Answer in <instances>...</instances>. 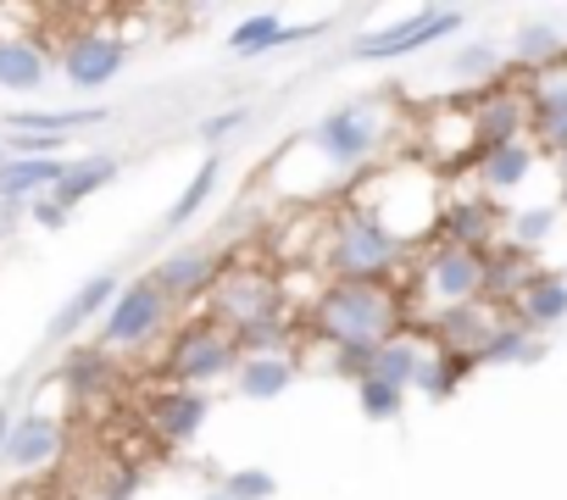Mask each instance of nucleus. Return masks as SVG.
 <instances>
[{"label": "nucleus", "mask_w": 567, "mask_h": 500, "mask_svg": "<svg viewBox=\"0 0 567 500\" xmlns=\"http://www.w3.org/2000/svg\"><path fill=\"white\" fill-rule=\"evenodd\" d=\"M528 273H534V268H528L523 250H512V244H506V250H489V257H484V301H489V306H512Z\"/></svg>", "instance_id": "cd10ccee"}, {"label": "nucleus", "mask_w": 567, "mask_h": 500, "mask_svg": "<svg viewBox=\"0 0 567 500\" xmlns=\"http://www.w3.org/2000/svg\"><path fill=\"white\" fill-rule=\"evenodd\" d=\"M451 79H484V84H495V79H501V51L467 40V45L456 51V62H451Z\"/></svg>", "instance_id": "f704fd0d"}, {"label": "nucleus", "mask_w": 567, "mask_h": 500, "mask_svg": "<svg viewBox=\"0 0 567 500\" xmlns=\"http://www.w3.org/2000/svg\"><path fill=\"white\" fill-rule=\"evenodd\" d=\"M234 384H239L245 400H278L296 384V356H239Z\"/></svg>", "instance_id": "4be33fe9"}, {"label": "nucleus", "mask_w": 567, "mask_h": 500, "mask_svg": "<svg viewBox=\"0 0 567 500\" xmlns=\"http://www.w3.org/2000/svg\"><path fill=\"white\" fill-rule=\"evenodd\" d=\"M34 222H40V228H68V211H62L51 195H40V200H34Z\"/></svg>", "instance_id": "e433bc0d"}, {"label": "nucleus", "mask_w": 567, "mask_h": 500, "mask_svg": "<svg viewBox=\"0 0 567 500\" xmlns=\"http://www.w3.org/2000/svg\"><path fill=\"white\" fill-rule=\"evenodd\" d=\"M467 23V12H412L406 23H395V29H379V34H362L346 56L351 62H395V56H412V51H423V45H434V40H445V34H456Z\"/></svg>", "instance_id": "6e6552de"}, {"label": "nucleus", "mask_w": 567, "mask_h": 500, "mask_svg": "<svg viewBox=\"0 0 567 500\" xmlns=\"http://www.w3.org/2000/svg\"><path fill=\"white\" fill-rule=\"evenodd\" d=\"M484 257L489 250H462V244H445V239L434 250H423V290H429V301H440V306L484 301Z\"/></svg>", "instance_id": "0eeeda50"}, {"label": "nucleus", "mask_w": 567, "mask_h": 500, "mask_svg": "<svg viewBox=\"0 0 567 500\" xmlns=\"http://www.w3.org/2000/svg\"><path fill=\"white\" fill-rule=\"evenodd\" d=\"M423 340H412V334H395V340H384L379 351H373V378H384V384H395V389H412V378H417V367H423Z\"/></svg>", "instance_id": "c85d7f7f"}, {"label": "nucleus", "mask_w": 567, "mask_h": 500, "mask_svg": "<svg viewBox=\"0 0 567 500\" xmlns=\"http://www.w3.org/2000/svg\"><path fill=\"white\" fill-rule=\"evenodd\" d=\"M406 257H412V244L395 239L368 206H340L329 217L323 262H329L334 284H384Z\"/></svg>", "instance_id": "f257e3e1"}, {"label": "nucleus", "mask_w": 567, "mask_h": 500, "mask_svg": "<svg viewBox=\"0 0 567 500\" xmlns=\"http://www.w3.org/2000/svg\"><path fill=\"white\" fill-rule=\"evenodd\" d=\"M62 156H12V162H0V200H40L62 184Z\"/></svg>", "instance_id": "6ab92c4d"}, {"label": "nucleus", "mask_w": 567, "mask_h": 500, "mask_svg": "<svg viewBox=\"0 0 567 500\" xmlns=\"http://www.w3.org/2000/svg\"><path fill=\"white\" fill-rule=\"evenodd\" d=\"M206 417H212V395H206V389L173 384V389H162V395L151 400V428H156V439H167V445H195L200 428H206Z\"/></svg>", "instance_id": "ddd939ff"}, {"label": "nucleus", "mask_w": 567, "mask_h": 500, "mask_svg": "<svg viewBox=\"0 0 567 500\" xmlns=\"http://www.w3.org/2000/svg\"><path fill=\"white\" fill-rule=\"evenodd\" d=\"M112 178H117V156H79V162L62 167V184L51 189V200H56L62 211H73L79 200H90V195L106 189Z\"/></svg>", "instance_id": "b1692460"}, {"label": "nucleus", "mask_w": 567, "mask_h": 500, "mask_svg": "<svg viewBox=\"0 0 567 500\" xmlns=\"http://www.w3.org/2000/svg\"><path fill=\"white\" fill-rule=\"evenodd\" d=\"M206 500H228V494H223V489H212V494H206Z\"/></svg>", "instance_id": "a19ab883"}, {"label": "nucleus", "mask_w": 567, "mask_h": 500, "mask_svg": "<svg viewBox=\"0 0 567 500\" xmlns=\"http://www.w3.org/2000/svg\"><path fill=\"white\" fill-rule=\"evenodd\" d=\"M151 279H156L173 301H178V295H200L206 284H217V257H212V244H184V250H173V257L156 262Z\"/></svg>", "instance_id": "dca6fc26"}, {"label": "nucleus", "mask_w": 567, "mask_h": 500, "mask_svg": "<svg viewBox=\"0 0 567 500\" xmlns=\"http://www.w3.org/2000/svg\"><path fill=\"white\" fill-rule=\"evenodd\" d=\"M467 139H473V156L495 150V145L528 139V101H523V90H506V84L478 90L473 106H467Z\"/></svg>", "instance_id": "1a4fd4ad"}, {"label": "nucleus", "mask_w": 567, "mask_h": 500, "mask_svg": "<svg viewBox=\"0 0 567 500\" xmlns=\"http://www.w3.org/2000/svg\"><path fill=\"white\" fill-rule=\"evenodd\" d=\"M506 239H512V250H523V257H534V250L556 233V206H528V211H512L506 222Z\"/></svg>", "instance_id": "7c9ffc66"}, {"label": "nucleus", "mask_w": 567, "mask_h": 500, "mask_svg": "<svg viewBox=\"0 0 567 500\" xmlns=\"http://www.w3.org/2000/svg\"><path fill=\"white\" fill-rule=\"evenodd\" d=\"M90 123H106V106H79V112H18L7 117L12 134H34V139H68L73 128H90Z\"/></svg>", "instance_id": "bb28decb"}, {"label": "nucleus", "mask_w": 567, "mask_h": 500, "mask_svg": "<svg viewBox=\"0 0 567 500\" xmlns=\"http://www.w3.org/2000/svg\"><path fill=\"white\" fill-rule=\"evenodd\" d=\"M217 489H223L228 500H272V494H278V478H272L267 467H234Z\"/></svg>", "instance_id": "72a5a7b5"}, {"label": "nucleus", "mask_w": 567, "mask_h": 500, "mask_svg": "<svg viewBox=\"0 0 567 500\" xmlns=\"http://www.w3.org/2000/svg\"><path fill=\"white\" fill-rule=\"evenodd\" d=\"M173 317V295L156 284V279H134V284H123L117 290V301H112V312H106V323H101V345L106 351H128V345H145L162 323Z\"/></svg>", "instance_id": "423d86ee"}, {"label": "nucleus", "mask_w": 567, "mask_h": 500, "mask_svg": "<svg viewBox=\"0 0 567 500\" xmlns=\"http://www.w3.org/2000/svg\"><path fill=\"white\" fill-rule=\"evenodd\" d=\"M550 162H556V184L567 189V150H561V156H550Z\"/></svg>", "instance_id": "58836bf2"}, {"label": "nucleus", "mask_w": 567, "mask_h": 500, "mask_svg": "<svg viewBox=\"0 0 567 500\" xmlns=\"http://www.w3.org/2000/svg\"><path fill=\"white\" fill-rule=\"evenodd\" d=\"M123 67H128V40H123V34H106V29L73 34L68 51H62V73H68V84H73L79 95L106 90Z\"/></svg>", "instance_id": "9d476101"}, {"label": "nucleus", "mask_w": 567, "mask_h": 500, "mask_svg": "<svg viewBox=\"0 0 567 500\" xmlns=\"http://www.w3.org/2000/svg\"><path fill=\"white\" fill-rule=\"evenodd\" d=\"M467 367H473V362H462V356H445V351H423V367H417L412 389H423L429 400H451V395H456V384L467 378Z\"/></svg>", "instance_id": "c756f323"}, {"label": "nucleus", "mask_w": 567, "mask_h": 500, "mask_svg": "<svg viewBox=\"0 0 567 500\" xmlns=\"http://www.w3.org/2000/svg\"><path fill=\"white\" fill-rule=\"evenodd\" d=\"M357 406H362L368 423H395L401 406H406V389H395V384H384V378H362V384H357Z\"/></svg>", "instance_id": "473e14b6"}, {"label": "nucleus", "mask_w": 567, "mask_h": 500, "mask_svg": "<svg viewBox=\"0 0 567 500\" xmlns=\"http://www.w3.org/2000/svg\"><path fill=\"white\" fill-rule=\"evenodd\" d=\"M217 173H223V162H217V150H212V156L195 167V178L184 184V195L173 200V211H167V228H184V222H189V217H195V211L212 200V189H217Z\"/></svg>", "instance_id": "2f4dec72"}, {"label": "nucleus", "mask_w": 567, "mask_h": 500, "mask_svg": "<svg viewBox=\"0 0 567 500\" xmlns=\"http://www.w3.org/2000/svg\"><path fill=\"white\" fill-rule=\"evenodd\" d=\"M512 317H517L523 329H534V334H545V329L567 323V273L534 268V273L523 279L517 301H512Z\"/></svg>", "instance_id": "4468645a"}, {"label": "nucleus", "mask_w": 567, "mask_h": 500, "mask_svg": "<svg viewBox=\"0 0 567 500\" xmlns=\"http://www.w3.org/2000/svg\"><path fill=\"white\" fill-rule=\"evenodd\" d=\"M512 62L534 79V73H545V67L567 62V34H561V29H550V23H523V29L512 34Z\"/></svg>", "instance_id": "5701e85b"}, {"label": "nucleus", "mask_w": 567, "mask_h": 500, "mask_svg": "<svg viewBox=\"0 0 567 500\" xmlns=\"http://www.w3.org/2000/svg\"><path fill=\"white\" fill-rule=\"evenodd\" d=\"M7 434H12V417H7V412H0V450H7Z\"/></svg>", "instance_id": "ea45409f"}, {"label": "nucleus", "mask_w": 567, "mask_h": 500, "mask_svg": "<svg viewBox=\"0 0 567 500\" xmlns=\"http://www.w3.org/2000/svg\"><path fill=\"white\" fill-rule=\"evenodd\" d=\"M290 40H301V29H290L278 12H261V18H245L234 34H228V56H267V51H278V45H290Z\"/></svg>", "instance_id": "a878e982"}, {"label": "nucleus", "mask_w": 567, "mask_h": 500, "mask_svg": "<svg viewBox=\"0 0 567 500\" xmlns=\"http://www.w3.org/2000/svg\"><path fill=\"white\" fill-rule=\"evenodd\" d=\"M212 312L228 334H245L256 323H272V317H290V306H284L278 284L256 268H228L217 284H212Z\"/></svg>", "instance_id": "39448f33"}, {"label": "nucleus", "mask_w": 567, "mask_h": 500, "mask_svg": "<svg viewBox=\"0 0 567 500\" xmlns=\"http://www.w3.org/2000/svg\"><path fill=\"white\" fill-rule=\"evenodd\" d=\"M134 489H140V472H134V467H123V472L112 478V489H106L101 500H134Z\"/></svg>", "instance_id": "4c0bfd02"}, {"label": "nucleus", "mask_w": 567, "mask_h": 500, "mask_svg": "<svg viewBox=\"0 0 567 500\" xmlns=\"http://www.w3.org/2000/svg\"><path fill=\"white\" fill-rule=\"evenodd\" d=\"M312 145L323 150V162H329L334 173H357V167H368L373 150L384 145V117H379L373 101H346V106H334V112L318 117Z\"/></svg>", "instance_id": "7ed1b4c3"}, {"label": "nucleus", "mask_w": 567, "mask_h": 500, "mask_svg": "<svg viewBox=\"0 0 567 500\" xmlns=\"http://www.w3.org/2000/svg\"><path fill=\"white\" fill-rule=\"evenodd\" d=\"M56 450H62V423H56V417H45V412H29V417H18V423H12L0 461H7L12 472H34V467L56 461Z\"/></svg>", "instance_id": "2eb2a0df"}, {"label": "nucleus", "mask_w": 567, "mask_h": 500, "mask_svg": "<svg viewBox=\"0 0 567 500\" xmlns=\"http://www.w3.org/2000/svg\"><path fill=\"white\" fill-rule=\"evenodd\" d=\"M112 301H117V279L112 273H95L56 317H51V340H68V334H79L84 323H95V317H106L112 312Z\"/></svg>", "instance_id": "412c9836"}, {"label": "nucleus", "mask_w": 567, "mask_h": 500, "mask_svg": "<svg viewBox=\"0 0 567 500\" xmlns=\"http://www.w3.org/2000/svg\"><path fill=\"white\" fill-rule=\"evenodd\" d=\"M534 162H539L534 139H517V145L478 150V156H473V173H478V184H484L489 195H506V189H517V184L534 178Z\"/></svg>", "instance_id": "f3484780"}, {"label": "nucleus", "mask_w": 567, "mask_h": 500, "mask_svg": "<svg viewBox=\"0 0 567 500\" xmlns=\"http://www.w3.org/2000/svg\"><path fill=\"white\" fill-rule=\"evenodd\" d=\"M495 323H501V317L489 312V301H467V306H440V312L429 317V329H434V351L473 362V356H478V345L489 340V329H495Z\"/></svg>", "instance_id": "f8f14e48"}, {"label": "nucleus", "mask_w": 567, "mask_h": 500, "mask_svg": "<svg viewBox=\"0 0 567 500\" xmlns=\"http://www.w3.org/2000/svg\"><path fill=\"white\" fill-rule=\"evenodd\" d=\"M523 101H528V139H534V150L561 156L567 150V62L534 73Z\"/></svg>", "instance_id": "9b49d317"}, {"label": "nucleus", "mask_w": 567, "mask_h": 500, "mask_svg": "<svg viewBox=\"0 0 567 500\" xmlns=\"http://www.w3.org/2000/svg\"><path fill=\"white\" fill-rule=\"evenodd\" d=\"M401 290L390 284H329L318 301H312V329L346 351V345H384L401 334Z\"/></svg>", "instance_id": "f03ea898"}, {"label": "nucleus", "mask_w": 567, "mask_h": 500, "mask_svg": "<svg viewBox=\"0 0 567 500\" xmlns=\"http://www.w3.org/2000/svg\"><path fill=\"white\" fill-rule=\"evenodd\" d=\"M45 73H51V62H45L40 45H29V40H0V90L29 95V90L45 84Z\"/></svg>", "instance_id": "393cba45"}, {"label": "nucleus", "mask_w": 567, "mask_h": 500, "mask_svg": "<svg viewBox=\"0 0 567 500\" xmlns=\"http://www.w3.org/2000/svg\"><path fill=\"white\" fill-rule=\"evenodd\" d=\"M239 373V340L223 329V323H189L173 345H167V378L184 384V389H206L217 378H234Z\"/></svg>", "instance_id": "20e7f679"}, {"label": "nucleus", "mask_w": 567, "mask_h": 500, "mask_svg": "<svg viewBox=\"0 0 567 500\" xmlns=\"http://www.w3.org/2000/svg\"><path fill=\"white\" fill-rule=\"evenodd\" d=\"M501 233V211L478 195V200H456L440 211V239L462 244V250H489V239Z\"/></svg>", "instance_id": "a211bd4d"}, {"label": "nucleus", "mask_w": 567, "mask_h": 500, "mask_svg": "<svg viewBox=\"0 0 567 500\" xmlns=\"http://www.w3.org/2000/svg\"><path fill=\"white\" fill-rule=\"evenodd\" d=\"M539 356H545V340L534 329H523L517 317H501L489 329V340L478 345L473 367H523V362H539Z\"/></svg>", "instance_id": "aec40b11"}, {"label": "nucleus", "mask_w": 567, "mask_h": 500, "mask_svg": "<svg viewBox=\"0 0 567 500\" xmlns=\"http://www.w3.org/2000/svg\"><path fill=\"white\" fill-rule=\"evenodd\" d=\"M250 117V106H228V112H217V117H206L200 123V139L206 145H223V139H234L239 134V123Z\"/></svg>", "instance_id": "c9c22d12"}]
</instances>
